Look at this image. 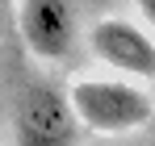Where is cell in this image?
Instances as JSON below:
<instances>
[{"mask_svg":"<svg viewBox=\"0 0 155 146\" xmlns=\"http://www.w3.org/2000/svg\"><path fill=\"white\" fill-rule=\"evenodd\" d=\"M92 50H97V59H105L122 75H138V79L155 75V42L138 25L122 21V17H109V21L92 25Z\"/></svg>","mask_w":155,"mask_h":146,"instance_id":"277c9868","label":"cell"},{"mask_svg":"<svg viewBox=\"0 0 155 146\" xmlns=\"http://www.w3.org/2000/svg\"><path fill=\"white\" fill-rule=\"evenodd\" d=\"M67 100L76 121L97 134H130L155 113V100L126 79H76Z\"/></svg>","mask_w":155,"mask_h":146,"instance_id":"6da1fadb","label":"cell"},{"mask_svg":"<svg viewBox=\"0 0 155 146\" xmlns=\"http://www.w3.org/2000/svg\"><path fill=\"white\" fill-rule=\"evenodd\" d=\"M80 121L67 92L51 84H34L17 100V146H71Z\"/></svg>","mask_w":155,"mask_h":146,"instance_id":"7a4b0ae2","label":"cell"},{"mask_svg":"<svg viewBox=\"0 0 155 146\" xmlns=\"http://www.w3.org/2000/svg\"><path fill=\"white\" fill-rule=\"evenodd\" d=\"M138 8H143V13H147V17L155 21V0H138Z\"/></svg>","mask_w":155,"mask_h":146,"instance_id":"5b68a950","label":"cell"},{"mask_svg":"<svg viewBox=\"0 0 155 146\" xmlns=\"http://www.w3.org/2000/svg\"><path fill=\"white\" fill-rule=\"evenodd\" d=\"M17 25H21L29 54H38L46 63L63 59L71 50V38H76V17H71L67 0H21Z\"/></svg>","mask_w":155,"mask_h":146,"instance_id":"3957f363","label":"cell"},{"mask_svg":"<svg viewBox=\"0 0 155 146\" xmlns=\"http://www.w3.org/2000/svg\"><path fill=\"white\" fill-rule=\"evenodd\" d=\"M0 4H4V0H0Z\"/></svg>","mask_w":155,"mask_h":146,"instance_id":"8992f818","label":"cell"}]
</instances>
